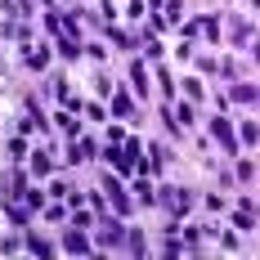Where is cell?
Instances as JSON below:
<instances>
[{"label":"cell","instance_id":"obj_1","mask_svg":"<svg viewBox=\"0 0 260 260\" xmlns=\"http://www.w3.org/2000/svg\"><path fill=\"white\" fill-rule=\"evenodd\" d=\"M166 207L171 211H188V193H184V188H166Z\"/></svg>","mask_w":260,"mask_h":260},{"label":"cell","instance_id":"obj_2","mask_svg":"<svg viewBox=\"0 0 260 260\" xmlns=\"http://www.w3.org/2000/svg\"><path fill=\"white\" fill-rule=\"evenodd\" d=\"M99 242H104V247H117V242H121V224H117V220H108L104 234H99Z\"/></svg>","mask_w":260,"mask_h":260},{"label":"cell","instance_id":"obj_3","mask_svg":"<svg viewBox=\"0 0 260 260\" xmlns=\"http://www.w3.org/2000/svg\"><path fill=\"white\" fill-rule=\"evenodd\" d=\"M211 130H215V139H220L224 148H234V139H229V126H224V121H215V126H211Z\"/></svg>","mask_w":260,"mask_h":260},{"label":"cell","instance_id":"obj_4","mask_svg":"<svg viewBox=\"0 0 260 260\" xmlns=\"http://www.w3.org/2000/svg\"><path fill=\"white\" fill-rule=\"evenodd\" d=\"M63 247H68V251H85L90 242H85V238H81V234H68V242H63Z\"/></svg>","mask_w":260,"mask_h":260},{"label":"cell","instance_id":"obj_5","mask_svg":"<svg viewBox=\"0 0 260 260\" xmlns=\"http://www.w3.org/2000/svg\"><path fill=\"white\" fill-rule=\"evenodd\" d=\"M130 77H135V90H139V94H144V85H148V77H144V68H139V63H135V68H130Z\"/></svg>","mask_w":260,"mask_h":260}]
</instances>
